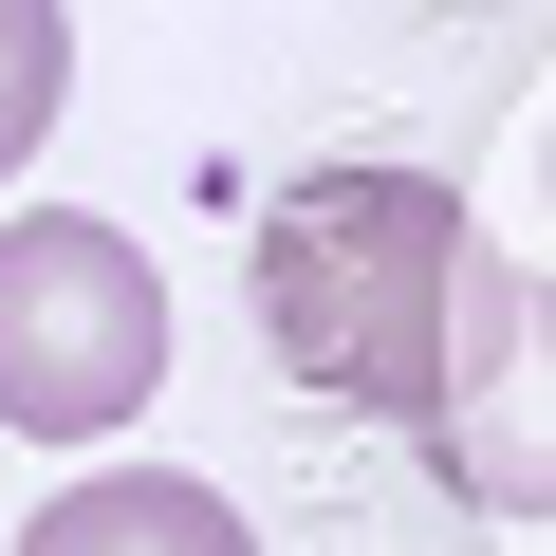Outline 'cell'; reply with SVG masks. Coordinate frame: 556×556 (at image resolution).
Wrapping results in <instances>:
<instances>
[{"label": "cell", "mask_w": 556, "mask_h": 556, "mask_svg": "<svg viewBox=\"0 0 556 556\" xmlns=\"http://www.w3.org/2000/svg\"><path fill=\"white\" fill-rule=\"evenodd\" d=\"M56 93H75V20H56V0H0V186L38 167Z\"/></svg>", "instance_id": "5b68a950"}, {"label": "cell", "mask_w": 556, "mask_h": 556, "mask_svg": "<svg viewBox=\"0 0 556 556\" xmlns=\"http://www.w3.org/2000/svg\"><path fill=\"white\" fill-rule=\"evenodd\" d=\"M427 464H445V501H482V519H556V278L501 260L482 353H464L445 408H427Z\"/></svg>", "instance_id": "3957f363"}, {"label": "cell", "mask_w": 556, "mask_h": 556, "mask_svg": "<svg viewBox=\"0 0 556 556\" xmlns=\"http://www.w3.org/2000/svg\"><path fill=\"white\" fill-rule=\"evenodd\" d=\"M482 298H501V260H482L464 186H427V167H298L260 204V334H278V371L371 408V427L445 408V371L482 353Z\"/></svg>", "instance_id": "6da1fadb"}, {"label": "cell", "mask_w": 556, "mask_h": 556, "mask_svg": "<svg viewBox=\"0 0 556 556\" xmlns=\"http://www.w3.org/2000/svg\"><path fill=\"white\" fill-rule=\"evenodd\" d=\"M167 390V278L130 223L93 204H20L0 223V427L20 445H112Z\"/></svg>", "instance_id": "7a4b0ae2"}, {"label": "cell", "mask_w": 556, "mask_h": 556, "mask_svg": "<svg viewBox=\"0 0 556 556\" xmlns=\"http://www.w3.org/2000/svg\"><path fill=\"white\" fill-rule=\"evenodd\" d=\"M20 556H260L241 538V501L223 482H186V464H93V482H56L38 501V538Z\"/></svg>", "instance_id": "277c9868"}]
</instances>
